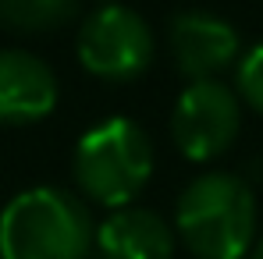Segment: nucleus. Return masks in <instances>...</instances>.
Here are the masks:
<instances>
[{"instance_id": "nucleus-6", "label": "nucleus", "mask_w": 263, "mask_h": 259, "mask_svg": "<svg viewBox=\"0 0 263 259\" xmlns=\"http://www.w3.org/2000/svg\"><path fill=\"white\" fill-rule=\"evenodd\" d=\"M171 50L178 68L199 82L214 78L238 57V32L231 22L210 11H181L171 18Z\"/></svg>"}, {"instance_id": "nucleus-3", "label": "nucleus", "mask_w": 263, "mask_h": 259, "mask_svg": "<svg viewBox=\"0 0 263 259\" xmlns=\"http://www.w3.org/2000/svg\"><path fill=\"white\" fill-rule=\"evenodd\" d=\"M153 174V142L132 117H107L79 138L75 177L89 199L128 206Z\"/></svg>"}, {"instance_id": "nucleus-1", "label": "nucleus", "mask_w": 263, "mask_h": 259, "mask_svg": "<svg viewBox=\"0 0 263 259\" xmlns=\"http://www.w3.org/2000/svg\"><path fill=\"white\" fill-rule=\"evenodd\" d=\"M175 227L196 259H242L256 238V199L238 174H199L175 210Z\"/></svg>"}, {"instance_id": "nucleus-2", "label": "nucleus", "mask_w": 263, "mask_h": 259, "mask_svg": "<svg viewBox=\"0 0 263 259\" xmlns=\"http://www.w3.org/2000/svg\"><path fill=\"white\" fill-rule=\"evenodd\" d=\"M92 234L82 199L53 185L25 188L0 213V259H82Z\"/></svg>"}, {"instance_id": "nucleus-9", "label": "nucleus", "mask_w": 263, "mask_h": 259, "mask_svg": "<svg viewBox=\"0 0 263 259\" xmlns=\"http://www.w3.org/2000/svg\"><path fill=\"white\" fill-rule=\"evenodd\" d=\"M79 7L71 0H0V22L18 32H46L71 22Z\"/></svg>"}, {"instance_id": "nucleus-11", "label": "nucleus", "mask_w": 263, "mask_h": 259, "mask_svg": "<svg viewBox=\"0 0 263 259\" xmlns=\"http://www.w3.org/2000/svg\"><path fill=\"white\" fill-rule=\"evenodd\" d=\"M253 259H263V238H260V245L253 249Z\"/></svg>"}, {"instance_id": "nucleus-7", "label": "nucleus", "mask_w": 263, "mask_h": 259, "mask_svg": "<svg viewBox=\"0 0 263 259\" xmlns=\"http://www.w3.org/2000/svg\"><path fill=\"white\" fill-rule=\"evenodd\" d=\"M57 107V75L29 50H0V121H40Z\"/></svg>"}, {"instance_id": "nucleus-8", "label": "nucleus", "mask_w": 263, "mask_h": 259, "mask_svg": "<svg viewBox=\"0 0 263 259\" xmlns=\"http://www.w3.org/2000/svg\"><path fill=\"white\" fill-rule=\"evenodd\" d=\"M107 259H171L175 256V231L153 210L121 206L110 213L92 234Z\"/></svg>"}, {"instance_id": "nucleus-5", "label": "nucleus", "mask_w": 263, "mask_h": 259, "mask_svg": "<svg viewBox=\"0 0 263 259\" xmlns=\"http://www.w3.org/2000/svg\"><path fill=\"white\" fill-rule=\"evenodd\" d=\"M242 128V107L235 89L220 78H199L178 96L171 110V135L189 160L220 156Z\"/></svg>"}, {"instance_id": "nucleus-10", "label": "nucleus", "mask_w": 263, "mask_h": 259, "mask_svg": "<svg viewBox=\"0 0 263 259\" xmlns=\"http://www.w3.org/2000/svg\"><path fill=\"white\" fill-rule=\"evenodd\" d=\"M235 86H238L235 96H242L253 110H260V114H263V43L249 46V50H246V57L238 61Z\"/></svg>"}, {"instance_id": "nucleus-4", "label": "nucleus", "mask_w": 263, "mask_h": 259, "mask_svg": "<svg viewBox=\"0 0 263 259\" xmlns=\"http://www.w3.org/2000/svg\"><path fill=\"white\" fill-rule=\"evenodd\" d=\"M79 61L100 78H135L153 61L149 22L128 4H103L89 11L79 29Z\"/></svg>"}]
</instances>
